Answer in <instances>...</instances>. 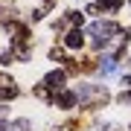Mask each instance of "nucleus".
<instances>
[{
  "mask_svg": "<svg viewBox=\"0 0 131 131\" xmlns=\"http://www.w3.org/2000/svg\"><path fill=\"white\" fill-rule=\"evenodd\" d=\"M99 9H102V12H117L119 9V6H122V0H99Z\"/></svg>",
  "mask_w": 131,
  "mask_h": 131,
  "instance_id": "nucleus-5",
  "label": "nucleus"
},
{
  "mask_svg": "<svg viewBox=\"0 0 131 131\" xmlns=\"http://www.w3.org/2000/svg\"><path fill=\"white\" fill-rule=\"evenodd\" d=\"M125 82H128V88H131V76H128V79H125Z\"/></svg>",
  "mask_w": 131,
  "mask_h": 131,
  "instance_id": "nucleus-9",
  "label": "nucleus"
},
{
  "mask_svg": "<svg viewBox=\"0 0 131 131\" xmlns=\"http://www.w3.org/2000/svg\"><path fill=\"white\" fill-rule=\"evenodd\" d=\"M90 35H93V38H96V44L102 47V44L111 41V35H119V26H117V24H108V20H105V24L99 20V24L90 26Z\"/></svg>",
  "mask_w": 131,
  "mask_h": 131,
  "instance_id": "nucleus-1",
  "label": "nucleus"
},
{
  "mask_svg": "<svg viewBox=\"0 0 131 131\" xmlns=\"http://www.w3.org/2000/svg\"><path fill=\"white\" fill-rule=\"evenodd\" d=\"M73 102H76V93H61L58 96V105H64V108H70Z\"/></svg>",
  "mask_w": 131,
  "mask_h": 131,
  "instance_id": "nucleus-8",
  "label": "nucleus"
},
{
  "mask_svg": "<svg viewBox=\"0 0 131 131\" xmlns=\"http://www.w3.org/2000/svg\"><path fill=\"white\" fill-rule=\"evenodd\" d=\"M3 114H6V111H3V108H0V117H3Z\"/></svg>",
  "mask_w": 131,
  "mask_h": 131,
  "instance_id": "nucleus-10",
  "label": "nucleus"
},
{
  "mask_svg": "<svg viewBox=\"0 0 131 131\" xmlns=\"http://www.w3.org/2000/svg\"><path fill=\"white\" fill-rule=\"evenodd\" d=\"M44 84H47V88H52V90H56V88H61V84H64V73H61V70L50 73L47 79H44Z\"/></svg>",
  "mask_w": 131,
  "mask_h": 131,
  "instance_id": "nucleus-3",
  "label": "nucleus"
},
{
  "mask_svg": "<svg viewBox=\"0 0 131 131\" xmlns=\"http://www.w3.org/2000/svg\"><path fill=\"white\" fill-rule=\"evenodd\" d=\"M15 93H18V88H15V82L9 79V76H0V99H12Z\"/></svg>",
  "mask_w": 131,
  "mask_h": 131,
  "instance_id": "nucleus-2",
  "label": "nucleus"
},
{
  "mask_svg": "<svg viewBox=\"0 0 131 131\" xmlns=\"http://www.w3.org/2000/svg\"><path fill=\"white\" fill-rule=\"evenodd\" d=\"M82 44H84V38H82V32H79V29H70V32H67V47H82Z\"/></svg>",
  "mask_w": 131,
  "mask_h": 131,
  "instance_id": "nucleus-4",
  "label": "nucleus"
},
{
  "mask_svg": "<svg viewBox=\"0 0 131 131\" xmlns=\"http://www.w3.org/2000/svg\"><path fill=\"white\" fill-rule=\"evenodd\" d=\"M6 131H29V119H15Z\"/></svg>",
  "mask_w": 131,
  "mask_h": 131,
  "instance_id": "nucleus-6",
  "label": "nucleus"
},
{
  "mask_svg": "<svg viewBox=\"0 0 131 131\" xmlns=\"http://www.w3.org/2000/svg\"><path fill=\"white\" fill-rule=\"evenodd\" d=\"M114 70H117V61H114V58H102V73L111 76Z\"/></svg>",
  "mask_w": 131,
  "mask_h": 131,
  "instance_id": "nucleus-7",
  "label": "nucleus"
}]
</instances>
